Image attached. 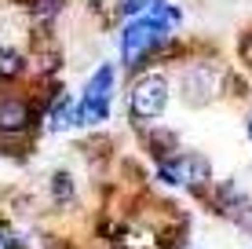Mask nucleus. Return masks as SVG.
Masks as SVG:
<instances>
[{"label": "nucleus", "mask_w": 252, "mask_h": 249, "mask_svg": "<svg viewBox=\"0 0 252 249\" xmlns=\"http://www.w3.org/2000/svg\"><path fill=\"white\" fill-rule=\"evenodd\" d=\"M164 37H168V33H164L150 15L128 19V26L121 30V59H125V66L146 63V55H154V48H161Z\"/></svg>", "instance_id": "1"}, {"label": "nucleus", "mask_w": 252, "mask_h": 249, "mask_svg": "<svg viewBox=\"0 0 252 249\" xmlns=\"http://www.w3.org/2000/svg\"><path fill=\"white\" fill-rule=\"evenodd\" d=\"M114 66L102 63L92 73L88 88H84L81 103H77V125H102L110 117V96H114Z\"/></svg>", "instance_id": "2"}, {"label": "nucleus", "mask_w": 252, "mask_h": 249, "mask_svg": "<svg viewBox=\"0 0 252 249\" xmlns=\"http://www.w3.org/2000/svg\"><path fill=\"white\" fill-rule=\"evenodd\" d=\"M168 107V77L164 73H143L132 84V99H128V110H132L135 121H158Z\"/></svg>", "instance_id": "3"}, {"label": "nucleus", "mask_w": 252, "mask_h": 249, "mask_svg": "<svg viewBox=\"0 0 252 249\" xmlns=\"http://www.w3.org/2000/svg\"><path fill=\"white\" fill-rule=\"evenodd\" d=\"M158 176L164 183H176V187H187V191H197V187L208 183V176H212V165H208V158L201 154H172V158H164L158 165Z\"/></svg>", "instance_id": "4"}, {"label": "nucleus", "mask_w": 252, "mask_h": 249, "mask_svg": "<svg viewBox=\"0 0 252 249\" xmlns=\"http://www.w3.org/2000/svg\"><path fill=\"white\" fill-rule=\"evenodd\" d=\"M216 92H220V66H212V63H194L179 77V96H183V103H190V107L212 103Z\"/></svg>", "instance_id": "5"}, {"label": "nucleus", "mask_w": 252, "mask_h": 249, "mask_svg": "<svg viewBox=\"0 0 252 249\" xmlns=\"http://www.w3.org/2000/svg\"><path fill=\"white\" fill-rule=\"evenodd\" d=\"M33 103L22 96H0V136H22L33 125Z\"/></svg>", "instance_id": "6"}, {"label": "nucleus", "mask_w": 252, "mask_h": 249, "mask_svg": "<svg viewBox=\"0 0 252 249\" xmlns=\"http://www.w3.org/2000/svg\"><path fill=\"white\" fill-rule=\"evenodd\" d=\"M44 114H48V128L51 132H69V128L77 125V103L69 96H59Z\"/></svg>", "instance_id": "7"}, {"label": "nucleus", "mask_w": 252, "mask_h": 249, "mask_svg": "<svg viewBox=\"0 0 252 249\" xmlns=\"http://www.w3.org/2000/svg\"><path fill=\"white\" fill-rule=\"evenodd\" d=\"M26 70V55L19 48H0V81H19Z\"/></svg>", "instance_id": "8"}, {"label": "nucleus", "mask_w": 252, "mask_h": 249, "mask_svg": "<svg viewBox=\"0 0 252 249\" xmlns=\"http://www.w3.org/2000/svg\"><path fill=\"white\" fill-rule=\"evenodd\" d=\"M66 0H33V19L37 22H51L59 11H63Z\"/></svg>", "instance_id": "9"}, {"label": "nucleus", "mask_w": 252, "mask_h": 249, "mask_svg": "<svg viewBox=\"0 0 252 249\" xmlns=\"http://www.w3.org/2000/svg\"><path fill=\"white\" fill-rule=\"evenodd\" d=\"M51 187H55V198H59V202L73 194V183H69V176H66V173H55V176H51Z\"/></svg>", "instance_id": "10"}, {"label": "nucleus", "mask_w": 252, "mask_h": 249, "mask_svg": "<svg viewBox=\"0 0 252 249\" xmlns=\"http://www.w3.org/2000/svg\"><path fill=\"white\" fill-rule=\"evenodd\" d=\"M0 249H11V242H7V238H4V235H0Z\"/></svg>", "instance_id": "11"}, {"label": "nucleus", "mask_w": 252, "mask_h": 249, "mask_svg": "<svg viewBox=\"0 0 252 249\" xmlns=\"http://www.w3.org/2000/svg\"><path fill=\"white\" fill-rule=\"evenodd\" d=\"M249 140H252V114H249Z\"/></svg>", "instance_id": "12"}]
</instances>
